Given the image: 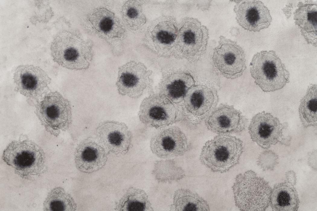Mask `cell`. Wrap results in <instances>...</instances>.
<instances>
[{
  "mask_svg": "<svg viewBox=\"0 0 317 211\" xmlns=\"http://www.w3.org/2000/svg\"><path fill=\"white\" fill-rule=\"evenodd\" d=\"M53 60L66 69H88L93 57L92 45L75 33L63 31L54 37L50 47Z\"/></svg>",
  "mask_w": 317,
  "mask_h": 211,
  "instance_id": "cell-1",
  "label": "cell"
},
{
  "mask_svg": "<svg viewBox=\"0 0 317 211\" xmlns=\"http://www.w3.org/2000/svg\"><path fill=\"white\" fill-rule=\"evenodd\" d=\"M2 158L16 174L24 179L39 176L46 170L44 151L30 140L12 141L4 150Z\"/></svg>",
  "mask_w": 317,
  "mask_h": 211,
  "instance_id": "cell-2",
  "label": "cell"
},
{
  "mask_svg": "<svg viewBox=\"0 0 317 211\" xmlns=\"http://www.w3.org/2000/svg\"><path fill=\"white\" fill-rule=\"evenodd\" d=\"M243 151V142L239 138L231 135H218L205 144L199 159L212 172L223 173L239 163Z\"/></svg>",
  "mask_w": 317,
  "mask_h": 211,
  "instance_id": "cell-3",
  "label": "cell"
},
{
  "mask_svg": "<svg viewBox=\"0 0 317 211\" xmlns=\"http://www.w3.org/2000/svg\"><path fill=\"white\" fill-rule=\"evenodd\" d=\"M232 188L235 205L241 211H264L270 205L271 187L252 170L237 175Z\"/></svg>",
  "mask_w": 317,
  "mask_h": 211,
  "instance_id": "cell-4",
  "label": "cell"
},
{
  "mask_svg": "<svg viewBox=\"0 0 317 211\" xmlns=\"http://www.w3.org/2000/svg\"><path fill=\"white\" fill-rule=\"evenodd\" d=\"M250 67L254 83L264 92L279 90L289 82V72L273 50L257 53L253 56Z\"/></svg>",
  "mask_w": 317,
  "mask_h": 211,
  "instance_id": "cell-5",
  "label": "cell"
},
{
  "mask_svg": "<svg viewBox=\"0 0 317 211\" xmlns=\"http://www.w3.org/2000/svg\"><path fill=\"white\" fill-rule=\"evenodd\" d=\"M35 106L37 117L51 135L57 136L71 126L72 121L71 104L58 91L47 93Z\"/></svg>",
  "mask_w": 317,
  "mask_h": 211,
  "instance_id": "cell-6",
  "label": "cell"
},
{
  "mask_svg": "<svg viewBox=\"0 0 317 211\" xmlns=\"http://www.w3.org/2000/svg\"><path fill=\"white\" fill-rule=\"evenodd\" d=\"M16 91L25 97L30 105H35L48 93L51 79L40 67L33 65L18 66L13 78Z\"/></svg>",
  "mask_w": 317,
  "mask_h": 211,
  "instance_id": "cell-7",
  "label": "cell"
},
{
  "mask_svg": "<svg viewBox=\"0 0 317 211\" xmlns=\"http://www.w3.org/2000/svg\"><path fill=\"white\" fill-rule=\"evenodd\" d=\"M212 60L218 72L228 79L240 77L246 68L243 49L236 42L223 36L219 37L218 45L213 50Z\"/></svg>",
  "mask_w": 317,
  "mask_h": 211,
  "instance_id": "cell-8",
  "label": "cell"
},
{
  "mask_svg": "<svg viewBox=\"0 0 317 211\" xmlns=\"http://www.w3.org/2000/svg\"><path fill=\"white\" fill-rule=\"evenodd\" d=\"M178 29L177 49L190 61L199 59L206 51L209 38L208 28L197 19L187 17Z\"/></svg>",
  "mask_w": 317,
  "mask_h": 211,
  "instance_id": "cell-9",
  "label": "cell"
},
{
  "mask_svg": "<svg viewBox=\"0 0 317 211\" xmlns=\"http://www.w3.org/2000/svg\"><path fill=\"white\" fill-rule=\"evenodd\" d=\"M177 115L176 108L164 95L155 94L142 101L138 112L140 121L147 127L159 129L173 123Z\"/></svg>",
  "mask_w": 317,
  "mask_h": 211,
  "instance_id": "cell-10",
  "label": "cell"
},
{
  "mask_svg": "<svg viewBox=\"0 0 317 211\" xmlns=\"http://www.w3.org/2000/svg\"><path fill=\"white\" fill-rule=\"evenodd\" d=\"M151 74L140 62L131 61L120 66L115 83L118 93L132 98L139 97L150 85Z\"/></svg>",
  "mask_w": 317,
  "mask_h": 211,
  "instance_id": "cell-11",
  "label": "cell"
},
{
  "mask_svg": "<svg viewBox=\"0 0 317 211\" xmlns=\"http://www.w3.org/2000/svg\"><path fill=\"white\" fill-rule=\"evenodd\" d=\"M188 118L199 124L205 120L217 106L219 96L216 90L205 84L194 85L186 92L184 100Z\"/></svg>",
  "mask_w": 317,
  "mask_h": 211,
  "instance_id": "cell-12",
  "label": "cell"
},
{
  "mask_svg": "<svg viewBox=\"0 0 317 211\" xmlns=\"http://www.w3.org/2000/svg\"><path fill=\"white\" fill-rule=\"evenodd\" d=\"M285 126L270 113L262 111L254 115L248 130L252 140L264 149L282 141Z\"/></svg>",
  "mask_w": 317,
  "mask_h": 211,
  "instance_id": "cell-13",
  "label": "cell"
},
{
  "mask_svg": "<svg viewBox=\"0 0 317 211\" xmlns=\"http://www.w3.org/2000/svg\"><path fill=\"white\" fill-rule=\"evenodd\" d=\"M96 135L98 140L108 153L124 155L132 145V133L123 122L110 120L102 122L96 129Z\"/></svg>",
  "mask_w": 317,
  "mask_h": 211,
  "instance_id": "cell-14",
  "label": "cell"
},
{
  "mask_svg": "<svg viewBox=\"0 0 317 211\" xmlns=\"http://www.w3.org/2000/svg\"><path fill=\"white\" fill-rule=\"evenodd\" d=\"M207 129L217 135H231L243 131L247 119L241 112L232 105L217 106L204 120Z\"/></svg>",
  "mask_w": 317,
  "mask_h": 211,
  "instance_id": "cell-15",
  "label": "cell"
},
{
  "mask_svg": "<svg viewBox=\"0 0 317 211\" xmlns=\"http://www.w3.org/2000/svg\"><path fill=\"white\" fill-rule=\"evenodd\" d=\"M150 147L158 157L169 158L183 155L189 148L185 134L178 127L171 126L155 133L151 138Z\"/></svg>",
  "mask_w": 317,
  "mask_h": 211,
  "instance_id": "cell-16",
  "label": "cell"
},
{
  "mask_svg": "<svg viewBox=\"0 0 317 211\" xmlns=\"http://www.w3.org/2000/svg\"><path fill=\"white\" fill-rule=\"evenodd\" d=\"M234 11L237 23L248 31L259 32L267 28L272 18L268 8L259 0H235Z\"/></svg>",
  "mask_w": 317,
  "mask_h": 211,
  "instance_id": "cell-17",
  "label": "cell"
},
{
  "mask_svg": "<svg viewBox=\"0 0 317 211\" xmlns=\"http://www.w3.org/2000/svg\"><path fill=\"white\" fill-rule=\"evenodd\" d=\"M108 153L98 140L91 138L85 139L79 144L75 151L76 166L83 173L96 172L105 165Z\"/></svg>",
  "mask_w": 317,
  "mask_h": 211,
  "instance_id": "cell-18",
  "label": "cell"
},
{
  "mask_svg": "<svg viewBox=\"0 0 317 211\" xmlns=\"http://www.w3.org/2000/svg\"><path fill=\"white\" fill-rule=\"evenodd\" d=\"M88 19L96 32L111 45L113 42L119 44L124 36L125 29L121 21L113 12L106 8L94 11Z\"/></svg>",
  "mask_w": 317,
  "mask_h": 211,
  "instance_id": "cell-19",
  "label": "cell"
},
{
  "mask_svg": "<svg viewBox=\"0 0 317 211\" xmlns=\"http://www.w3.org/2000/svg\"><path fill=\"white\" fill-rule=\"evenodd\" d=\"M293 16L295 24L309 44L317 46V4L312 1L299 2Z\"/></svg>",
  "mask_w": 317,
  "mask_h": 211,
  "instance_id": "cell-20",
  "label": "cell"
},
{
  "mask_svg": "<svg viewBox=\"0 0 317 211\" xmlns=\"http://www.w3.org/2000/svg\"><path fill=\"white\" fill-rule=\"evenodd\" d=\"M178 28L171 20L159 21L152 28L149 36L153 45L159 54L169 55L177 49Z\"/></svg>",
  "mask_w": 317,
  "mask_h": 211,
  "instance_id": "cell-21",
  "label": "cell"
},
{
  "mask_svg": "<svg viewBox=\"0 0 317 211\" xmlns=\"http://www.w3.org/2000/svg\"><path fill=\"white\" fill-rule=\"evenodd\" d=\"M195 80L190 74L174 73L164 77L159 85L160 94L165 96L173 103L182 101L188 90L194 85Z\"/></svg>",
  "mask_w": 317,
  "mask_h": 211,
  "instance_id": "cell-22",
  "label": "cell"
},
{
  "mask_svg": "<svg viewBox=\"0 0 317 211\" xmlns=\"http://www.w3.org/2000/svg\"><path fill=\"white\" fill-rule=\"evenodd\" d=\"M299 203L296 189L288 182L277 184L272 189L269 204L273 210L296 211Z\"/></svg>",
  "mask_w": 317,
  "mask_h": 211,
  "instance_id": "cell-23",
  "label": "cell"
},
{
  "mask_svg": "<svg viewBox=\"0 0 317 211\" xmlns=\"http://www.w3.org/2000/svg\"><path fill=\"white\" fill-rule=\"evenodd\" d=\"M170 209L176 211H208L210 210L207 202L197 193L185 188L175 192Z\"/></svg>",
  "mask_w": 317,
  "mask_h": 211,
  "instance_id": "cell-24",
  "label": "cell"
},
{
  "mask_svg": "<svg viewBox=\"0 0 317 211\" xmlns=\"http://www.w3.org/2000/svg\"><path fill=\"white\" fill-rule=\"evenodd\" d=\"M115 209L121 211H149L154 209L146 193L134 187L129 188L116 205Z\"/></svg>",
  "mask_w": 317,
  "mask_h": 211,
  "instance_id": "cell-25",
  "label": "cell"
},
{
  "mask_svg": "<svg viewBox=\"0 0 317 211\" xmlns=\"http://www.w3.org/2000/svg\"><path fill=\"white\" fill-rule=\"evenodd\" d=\"M300 121L305 128L316 127L317 124V86L309 85L301 99L298 108Z\"/></svg>",
  "mask_w": 317,
  "mask_h": 211,
  "instance_id": "cell-26",
  "label": "cell"
},
{
  "mask_svg": "<svg viewBox=\"0 0 317 211\" xmlns=\"http://www.w3.org/2000/svg\"><path fill=\"white\" fill-rule=\"evenodd\" d=\"M76 209L73 198L61 187L52 189L43 203V209L46 211H74Z\"/></svg>",
  "mask_w": 317,
  "mask_h": 211,
  "instance_id": "cell-27",
  "label": "cell"
},
{
  "mask_svg": "<svg viewBox=\"0 0 317 211\" xmlns=\"http://www.w3.org/2000/svg\"><path fill=\"white\" fill-rule=\"evenodd\" d=\"M121 13L126 26L132 31H136L142 27L146 22L142 6L136 0H128L122 7Z\"/></svg>",
  "mask_w": 317,
  "mask_h": 211,
  "instance_id": "cell-28",
  "label": "cell"
},
{
  "mask_svg": "<svg viewBox=\"0 0 317 211\" xmlns=\"http://www.w3.org/2000/svg\"><path fill=\"white\" fill-rule=\"evenodd\" d=\"M152 173L155 179L162 183H171L180 180L185 175L183 169L171 160L156 162Z\"/></svg>",
  "mask_w": 317,
  "mask_h": 211,
  "instance_id": "cell-29",
  "label": "cell"
},
{
  "mask_svg": "<svg viewBox=\"0 0 317 211\" xmlns=\"http://www.w3.org/2000/svg\"><path fill=\"white\" fill-rule=\"evenodd\" d=\"M279 162L278 155L271 150H265L259 155L257 161V165L263 171L273 170Z\"/></svg>",
  "mask_w": 317,
  "mask_h": 211,
  "instance_id": "cell-30",
  "label": "cell"
},
{
  "mask_svg": "<svg viewBox=\"0 0 317 211\" xmlns=\"http://www.w3.org/2000/svg\"><path fill=\"white\" fill-rule=\"evenodd\" d=\"M287 179L288 180L287 182L293 185H294L296 183V177H292L295 176V173L293 171H289L286 174Z\"/></svg>",
  "mask_w": 317,
  "mask_h": 211,
  "instance_id": "cell-31",
  "label": "cell"
}]
</instances>
